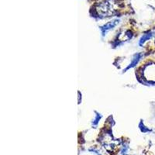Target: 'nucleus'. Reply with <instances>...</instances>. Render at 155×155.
Wrapping results in <instances>:
<instances>
[{"label": "nucleus", "mask_w": 155, "mask_h": 155, "mask_svg": "<svg viewBox=\"0 0 155 155\" xmlns=\"http://www.w3.org/2000/svg\"><path fill=\"white\" fill-rule=\"evenodd\" d=\"M119 22H120L119 19H114V20H113V21L109 22V23H106V25H104V26L101 28L102 29V34H105V33H106L107 31H109V30H111V29H113V27H116V25L119 23Z\"/></svg>", "instance_id": "7ed1b4c3"}, {"label": "nucleus", "mask_w": 155, "mask_h": 155, "mask_svg": "<svg viewBox=\"0 0 155 155\" xmlns=\"http://www.w3.org/2000/svg\"><path fill=\"white\" fill-rule=\"evenodd\" d=\"M96 12L99 17L104 18L114 15L116 9L110 1H105L97 5Z\"/></svg>", "instance_id": "f257e3e1"}, {"label": "nucleus", "mask_w": 155, "mask_h": 155, "mask_svg": "<svg viewBox=\"0 0 155 155\" xmlns=\"http://www.w3.org/2000/svg\"><path fill=\"white\" fill-rule=\"evenodd\" d=\"M141 57H142V55H141L140 54H136L135 56H134V59L132 60V61H131V63L130 64V65H129L128 67L125 69V71L127 70V69H129V68H130L134 67V66H135L136 64L138 63V61H140V59Z\"/></svg>", "instance_id": "20e7f679"}, {"label": "nucleus", "mask_w": 155, "mask_h": 155, "mask_svg": "<svg viewBox=\"0 0 155 155\" xmlns=\"http://www.w3.org/2000/svg\"><path fill=\"white\" fill-rule=\"evenodd\" d=\"M151 37H152L151 34H144V35H143L142 36V37L140 38V40L139 44L140 45H142V44H143L145 41H147V40H149V39H150Z\"/></svg>", "instance_id": "39448f33"}, {"label": "nucleus", "mask_w": 155, "mask_h": 155, "mask_svg": "<svg viewBox=\"0 0 155 155\" xmlns=\"http://www.w3.org/2000/svg\"><path fill=\"white\" fill-rule=\"evenodd\" d=\"M143 75L148 81H155V64H150L145 67Z\"/></svg>", "instance_id": "f03ea898"}, {"label": "nucleus", "mask_w": 155, "mask_h": 155, "mask_svg": "<svg viewBox=\"0 0 155 155\" xmlns=\"http://www.w3.org/2000/svg\"><path fill=\"white\" fill-rule=\"evenodd\" d=\"M100 118H101V116H99V115H98V116H96V117H95V120H94V121H95V122H93V124L96 125V124H98V122H99V120H100Z\"/></svg>", "instance_id": "423d86ee"}]
</instances>
